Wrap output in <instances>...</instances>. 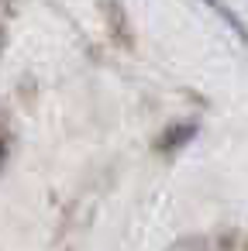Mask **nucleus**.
I'll use <instances>...</instances> for the list:
<instances>
[{
	"label": "nucleus",
	"instance_id": "20e7f679",
	"mask_svg": "<svg viewBox=\"0 0 248 251\" xmlns=\"http://www.w3.org/2000/svg\"><path fill=\"white\" fill-rule=\"evenodd\" d=\"M0 49H4V31H0Z\"/></svg>",
	"mask_w": 248,
	"mask_h": 251
},
{
	"label": "nucleus",
	"instance_id": "f03ea898",
	"mask_svg": "<svg viewBox=\"0 0 248 251\" xmlns=\"http://www.w3.org/2000/svg\"><path fill=\"white\" fill-rule=\"evenodd\" d=\"M217 251H248V237L238 230H227L217 237Z\"/></svg>",
	"mask_w": 248,
	"mask_h": 251
},
{
	"label": "nucleus",
	"instance_id": "7ed1b4c3",
	"mask_svg": "<svg viewBox=\"0 0 248 251\" xmlns=\"http://www.w3.org/2000/svg\"><path fill=\"white\" fill-rule=\"evenodd\" d=\"M4 162H7V145H4V138H0V169H4Z\"/></svg>",
	"mask_w": 248,
	"mask_h": 251
},
{
	"label": "nucleus",
	"instance_id": "f257e3e1",
	"mask_svg": "<svg viewBox=\"0 0 248 251\" xmlns=\"http://www.w3.org/2000/svg\"><path fill=\"white\" fill-rule=\"evenodd\" d=\"M193 134H196V127H193V124H183V127H169V131H165V134L159 138V145H155V148H159V151H172V148L186 145V141H190Z\"/></svg>",
	"mask_w": 248,
	"mask_h": 251
}]
</instances>
